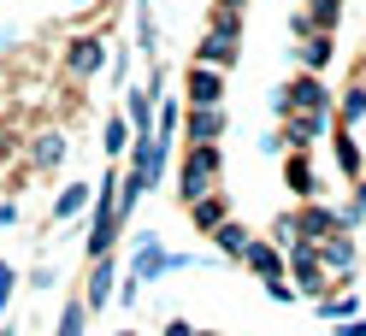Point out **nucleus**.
Returning a JSON list of instances; mask_svg holds the SVG:
<instances>
[{"label":"nucleus","instance_id":"1","mask_svg":"<svg viewBox=\"0 0 366 336\" xmlns=\"http://www.w3.org/2000/svg\"><path fill=\"white\" fill-rule=\"evenodd\" d=\"M219 171H224V148H219V142H189V153H183V166H177V195H183V207L201 200V195H213Z\"/></svg>","mask_w":366,"mask_h":336},{"label":"nucleus","instance_id":"2","mask_svg":"<svg viewBox=\"0 0 366 336\" xmlns=\"http://www.w3.org/2000/svg\"><path fill=\"white\" fill-rule=\"evenodd\" d=\"M290 248V242H325V236H337V207H325V200H302L295 213H284L278 218V230H272Z\"/></svg>","mask_w":366,"mask_h":336},{"label":"nucleus","instance_id":"3","mask_svg":"<svg viewBox=\"0 0 366 336\" xmlns=\"http://www.w3.org/2000/svg\"><path fill=\"white\" fill-rule=\"evenodd\" d=\"M189 265H195V254H172L166 248V242H159V236H142V242H136V254H130V283H159V278H172V272H189Z\"/></svg>","mask_w":366,"mask_h":336},{"label":"nucleus","instance_id":"4","mask_svg":"<svg viewBox=\"0 0 366 336\" xmlns=\"http://www.w3.org/2000/svg\"><path fill=\"white\" fill-rule=\"evenodd\" d=\"M272 112H331V88L319 83V71H302V77H290L278 95H272Z\"/></svg>","mask_w":366,"mask_h":336},{"label":"nucleus","instance_id":"5","mask_svg":"<svg viewBox=\"0 0 366 336\" xmlns=\"http://www.w3.org/2000/svg\"><path fill=\"white\" fill-rule=\"evenodd\" d=\"M331 130V112H284V130H278V142L290 153H307L319 136Z\"/></svg>","mask_w":366,"mask_h":336},{"label":"nucleus","instance_id":"6","mask_svg":"<svg viewBox=\"0 0 366 336\" xmlns=\"http://www.w3.org/2000/svg\"><path fill=\"white\" fill-rule=\"evenodd\" d=\"M177 130H183V142H219L224 130H231V112L224 106H183Z\"/></svg>","mask_w":366,"mask_h":336},{"label":"nucleus","instance_id":"7","mask_svg":"<svg viewBox=\"0 0 366 336\" xmlns=\"http://www.w3.org/2000/svg\"><path fill=\"white\" fill-rule=\"evenodd\" d=\"M112 289H119V254L89 260V289H83V307H89V312H101V307L112 301Z\"/></svg>","mask_w":366,"mask_h":336},{"label":"nucleus","instance_id":"8","mask_svg":"<svg viewBox=\"0 0 366 336\" xmlns=\"http://www.w3.org/2000/svg\"><path fill=\"white\" fill-rule=\"evenodd\" d=\"M101 65H107V41H101V36H77L71 48H65V71H71L77 83L101 77Z\"/></svg>","mask_w":366,"mask_h":336},{"label":"nucleus","instance_id":"9","mask_svg":"<svg viewBox=\"0 0 366 336\" xmlns=\"http://www.w3.org/2000/svg\"><path fill=\"white\" fill-rule=\"evenodd\" d=\"M183 95H189V106H224V71H213V65H189Z\"/></svg>","mask_w":366,"mask_h":336},{"label":"nucleus","instance_id":"10","mask_svg":"<svg viewBox=\"0 0 366 336\" xmlns=\"http://www.w3.org/2000/svg\"><path fill=\"white\" fill-rule=\"evenodd\" d=\"M237 59H242V41H237V36H213V30H207V36L195 41V65H213V71H231Z\"/></svg>","mask_w":366,"mask_h":336},{"label":"nucleus","instance_id":"11","mask_svg":"<svg viewBox=\"0 0 366 336\" xmlns=\"http://www.w3.org/2000/svg\"><path fill=\"white\" fill-rule=\"evenodd\" d=\"M242 265H248V272H254L260 283H272V278H284V248H278V242H248V248H242Z\"/></svg>","mask_w":366,"mask_h":336},{"label":"nucleus","instance_id":"12","mask_svg":"<svg viewBox=\"0 0 366 336\" xmlns=\"http://www.w3.org/2000/svg\"><path fill=\"white\" fill-rule=\"evenodd\" d=\"M284 183H290L295 200H319V171H313L307 153H290V160H284Z\"/></svg>","mask_w":366,"mask_h":336},{"label":"nucleus","instance_id":"13","mask_svg":"<svg viewBox=\"0 0 366 336\" xmlns=\"http://www.w3.org/2000/svg\"><path fill=\"white\" fill-rule=\"evenodd\" d=\"M183 213H189V224H195L201 236H207L213 224H224V218H231V200H224V195L213 189V195H201V200H189V207H183Z\"/></svg>","mask_w":366,"mask_h":336},{"label":"nucleus","instance_id":"14","mask_svg":"<svg viewBox=\"0 0 366 336\" xmlns=\"http://www.w3.org/2000/svg\"><path fill=\"white\" fill-rule=\"evenodd\" d=\"M207 236L219 242V254H224V260H242V248H248V242H254V230H248L242 218H224V224H213Z\"/></svg>","mask_w":366,"mask_h":336},{"label":"nucleus","instance_id":"15","mask_svg":"<svg viewBox=\"0 0 366 336\" xmlns=\"http://www.w3.org/2000/svg\"><path fill=\"white\" fill-rule=\"evenodd\" d=\"M331 153H337V171L349 177V183H360V171H366V153H360V142H355V130H337Z\"/></svg>","mask_w":366,"mask_h":336},{"label":"nucleus","instance_id":"16","mask_svg":"<svg viewBox=\"0 0 366 336\" xmlns=\"http://www.w3.org/2000/svg\"><path fill=\"white\" fill-rule=\"evenodd\" d=\"M65 153H71V148H65L59 130H41V136L30 142V166L36 171H54V166H65Z\"/></svg>","mask_w":366,"mask_h":336},{"label":"nucleus","instance_id":"17","mask_svg":"<svg viewBox=\"0 0 366 336\" xmlns=\"http://www.w3.org/2000/svg\"><path fill=\"white\" fill-rule=\"evenodd\" d=\"M89 195H95V183H65L54 195V224H71L77 213H89Z\"/></svg>","mask_w":366,"mask_h":336},{"label":"nucleus","instance_id":"18","mask_svg":"<svg viewBox=\"0 0 366 336\" xmlns=\"http://www.w3.org/2000/svg\"><path fill=\"white\" fill-rule=\"evenodd\" d=\"M124 118L136 136H154V95L148 88H124Z\"/></svg>","mask_w":366,"mask_h":336},{"label":"nucleus","instance_id":"19","mask_svg":"<svg viewBox=\"0 0 366 336\" xmlns=\"http://www.w3.org/2000/svg\"><path fill=\"white\" fill-rule=\"evenodd\" d=\"M366 118V77H355L349 88H342V101H337V130H355Z\"/></svg>","mask_w":366,"mask_h":336},{"label":"nucleus","instance_id":"20","mask_svg":"<svg viewBox=\"0 0 366 336\" xmlns=\"http://www.w3.org/2000/svg\"><path fill=\"white\" fill-rule=\"evenodd\" d=\"M319 319H331V325H342V319H360L355 289H325V295H319Z\"/></svg>","mask_w":366,"mask_h":336},{"label":"nucleus","instance_id":"21","mask_svg":"<svg viewBox=\"0 0 366 336\" xmlns=\"http://www.w3.org/2000/svg\"><path fill=\"white\" fill-rule=\"evenodd\" d=\"M295 59H302L307 71H325V65L337 59V36H307L302 48H295Z\"/></svg>","mask_w":366,"mask_h":336},{"label":"nucleus","instance_id":"22","mask_svg":"<svg viewBox=\"0 0 366 336\" xmlns=\"http://www.w3.org/2000/svg\"><path fill=\"white\" fill-rule=\"evenodd\" d=\"M130 136H136V130H130V118H124V112H112V118L101 124V153H112V160H119V153L130 148Z\"/></svg>","mask_w":366,"mask_h":336},{"label":"nucleus","instance_id":"23","mask_svg":"<svg viewBox=\"0 0 366 336\" xmlns=\"http://www.w3.org/2000/svg\"><path fill=\"white\" fill-rule=\"evenodd\" d=\"M302 12L313 18V30H319V36H337V24H342V0H307Z\"/></svg>","mask_w":366,"mask_h":336},{"label":"nucleus","instance_id":"24","mask_svg":"<svg viewBox=\"0 0 366 336\" xmlns=\"http://www.w3.org/2000/svg\"><path fill=\"white\" fill-rule=\"evenodd\" d=\"M54 336H89V307L83 301H65L59 307V330Z\"/></svg>","mask_w":366,"mask_h":336},{"label":"nucleus","instance_id":"25","mask_svg":"<svg viewBox=\"0 0 366 336\" xmlns=\"http://www.w3.org/2000/svg\"><path fill=\"white\" fill-rule=\"evenodd\" d=\"M136 48H142L148 59L159 54V30H154V12L148 6H136Z\"/></svg>","mask_w":366,"mask_h":336},{"label":"nucleus","instance_id":"26","mask_svg":"<svg viewBox=\"0 0 366 336\" xmlns=\"http://www.w3.org/2000/svg\"><path fill=\"white\" fill-rule=\"evenodd\" d=\"M360 218H366V177L355 183V200H349V207H337V230H355Z\"/></svg>","mask_w":366,"mask_h":336},{"label":"nucleus","instance_id":"27","mask_svg":"<svg viewBox=\"0 0 366 336\" xmlns=\"http://www.w3.org/2000/svg\"><path fill=\"white\" fill-rule=\"evenodd\" d=\"M207 30H213V36H237V41H242V12H231V6H213Z\"/></svg>","mask_w":366,"mask_h":336},{"label":"nucleus","instance_id":"28","mask_svg":"<svg viewBox=\"0 0 366 336\" xmlns=\"http://www.w3.org/2000/svg\"><path fill=\"white\" fill-rule=\"evenodd\" d=\"M18 283H24V278H18V265H12V260H0V312H6V301L18 295Z\"/></svg>","mask_w":366,"mask_h":336},{"label":"nucleus","instance_id":"29","mask_svg":"<svg viewBox=\"0 0 366 336\" xmlns=\"http://www.w3.org/2000/svg\"><path fill=\"white\" fill-rule=\"evenodd\" d=\"M290 36H295V41H307V36H319V30H313V18H307L302 6H295V12H290Z\"/></svg>","mask_w":366,"mask_h":336},{"label":"nucleus","instance_id":"30","mask_svg":"<svg viewBox=\"0 0 366 336\" xmlns=\"http://www.w3.org/2000/svg\"><path fill=\"white\" fill-rule=\"evenodd\" d=\"M266 295L278 301V307H290V301H295V283H290V278H272V283H266Z\"/></svg>","mask_w":366,"mask_h":336},{"label":"nucleus","instance_id":"31","mask_svg":"<svg viewBox=\"0 0 366 336\" xmlns=\"http://www.w3.org/2000/svg\"><path fill=\"white\" fill-rule=\"evenodd\" d=\"M18 224V200H0V230H12Z\"/></svg>","mask_w":366,"mask_h":336},{"label":"nucleus","instance_id":"32","mask_svg":"<svg viewBox=\"0 0 366 336\" xmlns=\"http://www.w3.org/2000/svg\"><path fill=\"white\" fill-rule=\"evenodd\" d=\"M166 336H195V325L189 319H166Z\"/></svg>","mask_w":366,"mask_h":336},{"label":"nucleus","instance_id":"33","mask_svg":"<svg viewBox=\"0 0 366 336\" xmlns=\"http://www.w3.org/2000/svg\"><path fill=\"white\" fill-rule=\"evenodd\" d=\"M337 336H366V319H342V325H337Z\"/></svg>","mask_w":366,"mask_h":336},{"label":"nucleus","instance_id":"34","mask_svg":"<svg viewBox=\"0 0 366 336\" xmlns=\"http://www.w3.org/2000/svg\"><path fill=\"white\" fill-rule=\"evenodd\" d=\"M213 6H231V12H242V6H248V0H213Z\"/></svg>","mask_w":366,"mask_h":336},{"label":"nucleus","instance_id":"35","mask_svg":"<svg viewBox=\"0 0 366 336\" xmlns=\"http://www.w3.org/2000/svg\"><path fill=\"white\" fill-rule=\"evenodd\" d=\"M71 6H77V12H83V6H95V0H71Z\"/></svg>","mask_w":366,"mask_h":336},{"label":"nucleus","instance_id":"36","mask_svg":"<svg viewBox=\"0 0 366 336\" xmlns=\"http://www.w3.org/2000/svg\"><path fill=\"white\" fill-rule=\"evenodd\" d=\"M0 336H18V330H12V325H0Z\"/></svg>","mask_w":366,"mask_h":336},{"label":"nucleus","instance_id":"37","mask_svg":"<svg viewBox=\"0 0 366 336\" xmlns=\"http://www.w3.org/2000/svg\"><path fill=\"white\" fill-rule=\"evenodd\" d=\"M112 336H142V330H112Z\"/></svg>","mask_w":366,"mask_h":336},{"label":"nucleus","instance_id":"38","mask_svg":"<svg viewBox=\"0 0 366 336\" xmlns=\"http://www.w3.org/2000/svg\"><path fill=\"white\" fill-rule=\"evenodd\" d=\"M195 336H213V330H195Z\"/></svg>","mask_w":366,"mask_h":336},{"label":"nucleus","instance_id":"39","mask_svg":"<svg viewBox=\"0 0 366 336\" xmlns=\"http://www.w3.org/2000/svg\"><path fill=\"white\" fill-rule=\"evenodd\" d=\"M360 71H366V59H360Z\"/></svg>","mask_w":366,"mask_h":336}]
</instances>
